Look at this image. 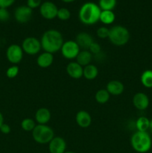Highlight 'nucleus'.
<instances>
[{
	"label": "nucleus",
	"instance_id": "obj_6",
	"mask_svg": "<svg viewBox=\"0 0 152 153\" xmlns=\"http://www.w3.org/2000/svg\"><path fill=\"white\" fill-rule=\"evenodd\" d=\"M21 47L23 52L29 55H37L42 49L40 40L34 37H28L24 39Z\"/></svg>",
	"mask_w": 152,
	"mask_h": 153
},
{
	"label": "nucleus",
	"instance_id": "obj_23",
	"mask_svg": "<svg viewBox=\"0 0 152 153\" xmlns=\"http://www.w3.org/2000/svg\"><path fill=\"white\" fill-rule=\"evenodd\" d=\"M110 94L106 89H100L95 93V101L99 104H105L110 100Z\"/></svg>",
	"mask_w": 152,
	"mask_h": 153
},
{
	"label": "nucleus",
	"instance_id": "obj_8",
	"mask_svg": "<svg viewBox=\"0 0 152 153\" xmlns=\"http://www.w3.org/2000/svg\"><path fill=\"white\" fill-rule=\"evenodd\" d=\"M23 50L22 47L17 44H12L8 46L6 51V57L7 61L13 64H17L23 58Z\"/></svg>",
	"mask_w": 152,
	"mask_h": 153
},
{
	"label": "nucleus",
	"instance_id": "obj_37",
	"mask_svg": "<svg viewBox=\"0 0 152 153\" xmlns=\"http://www.w3.org/2000/svg\"><path fill=\"white\" fill-rule=\"evenodd\" d=\"M149 129H150L151 131V132H152V120H150V126H149Z\"/></svg>",
	"mask_w": 152,
	"mask_h": 153
},
{
	"label": "nucleus",
	"instance_id": "obj_22",
	"mask_svg": "<svg viewBox=\"0 0 152 153\" xmlns=\"http://www.w3.org/2000/svg\"><path fill=\"white\" fill-rule=\"evenodd\" d=\"M141 83L145 88H152V70H146L140 77Z\"/></svg>",
	"mask_w": 152,
	"mask_h": 153
},
{
	"label": "nucleus",
	"instance_id": "obj_15",
	"mask_svg": "<svg viewBox=\"0 0 152 153\" xmlns=\"http://www.w3.org/2000/svg\"><path fill=\"white\" fill-rule=\"evenodd\" d=\"M75 121L80 128H88L92 123V117L86 111H79L75 116Z\"/></svg>",
	"mask_w": 152,
	"mask_h": 153
},
{
	"label": "nucleus",
	"instance_id": "obj_38",
	"mask_svg": "<svg viewBox=\"0 0 152 153\" xmlns=\"http://www.w3.org/2000/svg\"><path fill=\"white\" fill-rule=\"evenodd\" d=\"M64 153H75V152H72V151H66Z\"/></svg>",
	"mask_w": 152,
	"mask_h": 153
},
{
	"label": "nucleus",
	"instance_id": "obj_32",
	"mask_svg": "<svg viewBox=\"0 0 152 153\" xmlns=\"http://www.w3.org/2000/svg\"><path fill=\"white\" fill-rule=\"evenodd\" d=\"M42 4V0H27V6L33 9L40 7Z\"/></svg>",
	"mask_w": 152,
	"mask_h": 153
},
{
	"label": "nucleus",
	"instance_id": "obj_31",
	"mask_svg": "<svg viewBox=\"0 0 152 153\" xmlns=\"http://www.w3.org/2000/svg\"><path fill=\"white\" fill-rule=\"evenodd\" d=\"M10 18V13L7 8L0 7V21L1 22H7Z\"/></svg>",
	"mask_w": 152,
	"mask_h": 153
},
{
	"label": "nucleus",
	"instance_id": "obj_13",
	"mask_svg": "<svg viewBox=\"0 0 152 153\" xmlns=\"http://www.w3.org/2000/svg\"><path fill=\"white\" fill-rule=\"evenodd\" d=\"M66 73L69 77L74 79H79L83 77V67L76 61H72L66 66Z\"/></svg>",
	"mask_w": 152,
	"mask_h": 153
},
{
	"label": "nucleus",
	"instance_id": "obj_21",
	"mask_svg": "<svg viewBox=\"0 0 152 153\" xmlns=\"http://www.w3.org/2000/svg\"><path fill=\"white\" fill-rule=\"evenodd\" d=\"M116 19L115 13L113 10H101L99 21L104 25H110Z\"/></svg>",
	"mask_w": 152,
	"mask_h": 153
},
{
	"label": "nucleus",
	"instance_id": "obj_30",
	"mask_svg": "<svg viewBox=\"0 0 152 153\" xmlns=\"http://www.w3.org/2000/svg\"><path fill=\"white\" fill-rule=\"evenodd\" d=\"M88 50L89 51V52H90L92 55H98V54H99L101 51V45H100L99 43H96V42H93V43L90 45V46H89Z\"/></svg>",
	"mask_w": 152,
	"mask_h": 153
},
{
	"label": "nucleus",
	"instance_id": "obj_5",
	"mask_svg": "<svg viewBox=\"0 0 152 153\" xmlns=\"http://www.w3.org/2000/svg\"><path fill=\"white\" fill-rule=\"evenodd\" d=\"M32 137L34 141L40 144H49L55 137L53 129L47 125H37L32 131Z\"/></svg>",
	"mask_w": 152,
	"mask_h": 153
},
{
	"label": "nucleus",
	"instance_id": "obj_36",
	"mask_svg": "<svg viewBox=\"0 0 152 153\" xmlns=\"http://www.w3.org/2000/svg\"><path fill=\"white\" fill-rule=\"evenodd\" d=\"M61 1H63V2H66V3H71V2H73V1H75V0H61Z\"/></svg>",
	"mask_w": 152,
	"mask_h": 153
},
{
	"label": "nucleus",
	"instance_id": "obj_14",
	"mask_svg": "<svg viewBox=\"0 0 152 153\" xmlns=\"http://www.w3.org/2000/svg\"><path fill=\"white\" fill-rule=\"evenodd\" d=\"M75 42L79 46L80 49L82 48L83 50H88L94 40L91 34H89V33L80 32L76 35Z\"/></svg>",
	"mask_w": 152,
	"mask_h": 153
},
{
	"label": "nucleus",
	"instance_id": "obj_34",
	"mask_svg": "<svg viewBox=\"0 0 152 153\" xmlns=\"http://www.w3.org/2000/svg\"><path fill=\"white\" fill-rule=\"evenodd\" d=\"M10 130L11 129H10V126L7 125V124L6 123H3L2 126L0 127V131L4 134H9V133L10 132Z\"/></svg>",
	"mask_w": 152,
	"mask_h": 153
},
{
	"label": "nucleus",
	"instance_id": "obj_27",
	"mask_svg": "<svg viewBox=\"0 0 152 153\" xmlns=\"http://www.w3.org/2000/svg\"><path fill=\"white\" fill-rule=\"evenodd\" d=\"M71 16V12L66 7H61V8L58 9V14H57V17L59 19L62 21L68 20Z\"/></svg>",
	"mask_w": 152,
	"mask_h": 153
},
{
	"label": "nucleus",
	"instance_id": "obj_26",
	"mask_svg": "<svg viewBox=\"0 0 152 153\" xmlns=\"http://www.w3.org/2000/svg\"><path fill=\"white\" fill-rule=\"evenodd\" d=\"M36 126V122L31 118H25L21 122V127L25 131H32Z\"/></svg>",
	"mask_w": 152,
	"mask_h": 153
},
{
	"label": "nucleus",
	"instance_id": "obj_24",
	"mask_svg": "<svg viewBox=\"0 0 152 153\" xmlns=\"http://www.w3.org/2000/svg\"><path fill=\"white\" fill-rule=\"evenodd\" d=\"M150 120L146 117H140L136 122V127L139 131H147L149 129Z\"/></svg>",
	"mask_w": 152,
	"mask_h": 153
},
{
	"label": "nucleus",
	"instance_id": "obj_10",
	"mask_svg": "<svg viewBox=\"0 0 152 153\" xmlns=\"http://www.w3.org/2000/svg\"><path fill=\"white\" fill-rule=\"evenodd\" d=\"M33 10L27 5L19 6L15 10L14 17L16 22L19 23H26L31 20L32 17Z\"/></svg>",
	"mask_w": 152,
	"mask_h": 153
},
{
	"label": "nucleus",
	"instance_id": "obj_3",
	"mask_svg": "<svg viewBox=\"0 0 152 153\" xmlns=\"http://www.w3.org/2000/svg\"><path fill=\"white\" fill-rule=\"evenodd\" d=\"M131 144L137 152L146 153L151 149V137L147 131H137L131 136Z\"/></svg>",
	"mask_w": 152,
	"mask_h": 153
},
{
	"label": "nucleus",
	"instance_id": "obj_7",
	"mask_svg": "<svg viewBox=\"0 0 152 153\" xmlns=\"http://www.w3.org/2000/svg\"><path fill=\"white\" fill-rule=\"evenodd\" d=\"M80 49L75 40H67L63 44L61 49V54L66 59L73 60L77 58Z\"/></svg>",
	"mask_w": 152,
	"mask_h": 153
},
{
	"label": "nucleus",
	"instance_id": "obj_28",
	"mask_svg": "<svg viewBox=\"0 0 152 153\" xmlns=\"http://www.w3.org/2000/svg\"><path fill=\"white\" fill-rule=\"evenodd\" d=\"M19 72V67L16 65L11 66V67H9L8 69L6 71V76L9 79H14L15 77L18 76Z\"/></svg>",
	"mask_w": 152,
	"mask_h": 153
},
{
	"label": "nucleus",
	"instance_id": "obj_33",
	"mask_svg": "<svg viewBox=\"0 0 152 153\" xmlns=\"http://www.w3.org/2000/svg\"><path fill=\"white\" fill-rule=\"evenodd\" d=\"M15 0H0V7L7 8L14 3Z\"/></svg>",
	"mask_w": 152,
	"mask_h": 153
},
{
	"label": "nucleus",
	"instance_id": "obj_35",
	"mask_svg": "<svg viewBox=\"0 0 152 153\" xmlns=\"http://www.w3.org/2000/svg\"><path fill=\"white\" fill-rule=\"evenodd\" d=\"M3 123H4V117H3L2 114L0 112V127L2 126Z\"/></svg>",
	"mask_w": 152,
	"mask_h": 153
},
{
	"label": "nucleus",
	"instance_id": "obj_16",
	"mask_svg": "<svg viewBox=\"0 0 152 153\" xmlns=\"http://www.w3.org/2000/svg\"><path fill=\"white\" fill-rule=\"evenodd\" d=\"M52 118L51 111L46 108H40L35 113V121L40 125H46Z\"/></svg>",
	"mask_w": 152,
	"mask_h": 153
},
{
	"label": "nucleus",
	"instance_id": "obj_4",
	"mask_svg": "<svg viewBox=\"0 0 152 153\" xmlns=\"http://www.w3.org/2000/svg\"><path fill=\"white\" fill-rule=\"evenodd\" d=\"M130 32L122 25H114L110 28L108 39L110 43L117 46H125L130 40Z\"/></svg>",
	"mask_w": 152,
	"mask_h": 153
},
{
	"label": "nucleus",
	"instance_id": "obj_12",
	"mask_svg": "<svg viewBox=\"0 0 152 153\" xmlns=\"http://www.w3.org/2000/svg\"><path fill=\"white\" fill-rule=\"evenodd\" d=\"M149 98L145 93H137L133 97V104L134 107L139 111H144L149 106Z\"/></svg>",
	"mask_w": 152,
	"mask_h": 153
},
{
	"label": "nucleus",
	"instance_id": "obj_2",
	"mask_svg": "<svg viewBox=\"0 0 152 153\" xmlns=\"http://www.w3.org/2000/svg\"><path fill=\"white\" fill-rule=\"evenodd\" d=\"M101 10L98 4L93 2H86L80 7L78 17L80 22L86 25H92L99 21Z\"/></svg>",
	"mask_w": 152,
	"mask_h": 153
},
{
	"label": "nucleus",
	"instance_id": "obj_9",
	"mask_svg": "<svg viewBox=\"0 0 152 153\" xmlns=\"http://www.w3.org/2000/svg\"><path fill=\"white\" fill-rule=\"evenodd\" d=\"M58 8L55 3L52 1H45L40 7V13L46 19H53L57 17Z\"/></svg>",
	"mask_w": 152,
	"mask_h": 153
},
{
	"label": "nucleus",
	"instance_id": "obj_11",
	"mask_svg": "<svg viewBox=\"0 0 152 153\" xmlns=\"http://www.w3.org/2000/svg\"><path fill=\"white\" fill-rule=\"evenodd\" d=\"M66 149V143L61 137H54L49 143V150L50 153H64Z\"/></svg>",
	"mask_w": 152,
	"mask_h": 153
},
{
	"label": "nucleus",
	"instance_id": "obj_17",
	"mask_svg": "<svg viewBox=\"0 0 152 153\" xmlns=\"http://www.w3.org/2000/svg\"><path fill=\"white\" fill-rule=\"evenodd\" d=\"M106 90L110 95L119 96L125 91V86L120 81L112 80L107 83Z\"/></svg>",
	"mask_w": 152,
	"mask_h": 153
},
{
	"label": "nucleus",
	"instance_id": "obj_19",
	"mask_svg": "<svg viewBox=\"0 0 152 153\" xmlns=\"http://www.w3.org/2000/svg\"><path fill=\"white\" fill-rule=\"evenodd\" d=\"M92 55L89 52V50H82L80 51L79 54L77 55L76 59V62L80 64L83 67L90 64L92 61Z\"/></svg>",
	"mask_w": 152,
	"mask_h": 153
},
{
	"label": "nucleus",
	"instance_id": "obj_20",
	"mask_svg": "<svg viewBox=\"0 0 152 153\" xmlns=\"http://www.w3.org/2000/svg\"><path fill=\"white\" fill-rule=\"evenodd\" d=\"M98 75V70L96 66L93 64H89L83 67V77L87 80H93L96 79Z\"/></svg>",
	"mask_w": 152,
	"mask_h": 153
},
{
	"label": "nucleus",
	"instance_id": "obj_1",
	"mask_svg": "<svg viewBox=\"0 0 152 153\" xmlns=\"http://www.w3.org/2000/svg\"><path fill=\"white\" fill-rule=\"evenodd\" d=\"M42 49L46 52L54 54L61 51L63 44V37L59 31L56 29H49L43 33L41 40Z\"/></svg>",
	"mask_w": 152,
	"mask_h": 153
},
{
	"label": "nucleus",
	"instance_id": "obj_29",
	"mask_svg": "<svg viewBox=\"0 0 152 153\" xmlns=\"http://www.w3.org/2000/svg\"><path fill=\"white\" fill-rule=\"evenodd\" d=\"M109 32H110V28H107L105 26H101L97 29L96 34L99 38L105 39L108 38Z\"/></svg>",
	"mask_w": 152,
	"mask_h": 153
},
{
	"label": "nucleus",
	"instance_id": "obj_25",
	"mask_svg": "<svg viewBox=\"0 0 152 153\" xmlns=\"http://www.w3.org/2000/svg\"><path fill=\"white\" fill-rule=\"evenodd\" d=\"M116 0H99L98 6L101 10H113L116 5Z\"/></svg>",
	"mask_w": 152,
	"mask_h": 153
},
{
	"label": "nucleus",
	"instance_id": "obj_18",
	"mask_svg": "<svg viewBox=\"0 0 152 153\" xmlns=\"http://www.w3.org/2000/svg\"><path fill=\"white\" fill-rule=\"evenodd\" d=\"M54 62L53 54L44 52L40 54L37 58V64L40 68L46 69L51 67Z\"/></svg>",
	"mask_w": 152,
	"mask_h": 153
}]
</instances>
